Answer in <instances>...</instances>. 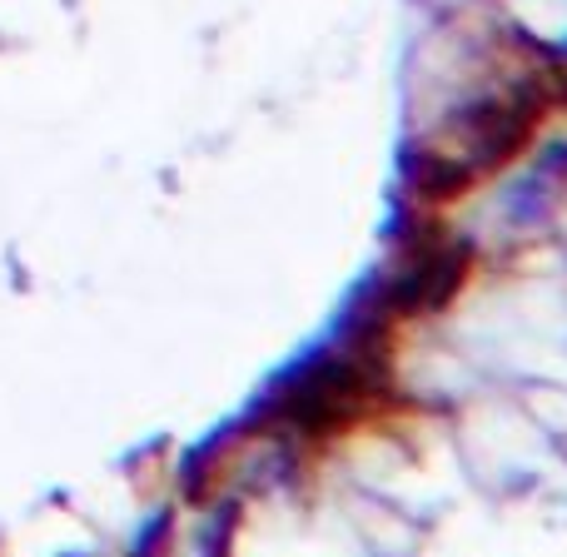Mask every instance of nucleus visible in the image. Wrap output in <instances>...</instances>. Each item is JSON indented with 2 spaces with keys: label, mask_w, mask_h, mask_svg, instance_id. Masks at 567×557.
<instances>
[{
  "label": "nucleus",
  "mask_w": 567,
  "mask_h": 557,
  "mask_svg": "<svg viewBox=\"0 0 567 557\" xmlns=\"http://www.w3.org/2000/svg\"><path fill=\"white\" fill-rule=\"evenodd\" d=\"M468 269V249L463 245H439V249H419L409 269L389 283V309L393 313H413V309H439L453 293V283Z\"/></svg>",
  "instance_id": "obj_1"
}]
</instances>
